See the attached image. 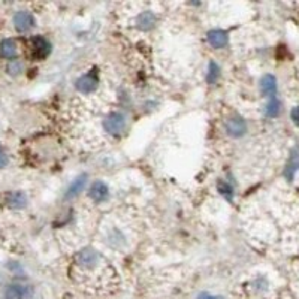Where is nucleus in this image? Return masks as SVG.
I'll return each mask as SVG.
<instances>
[{"instance_id":"412c9836","label":"nucleus","mask_w":299,"mask_h":299,"mask_svg":"<svg viewBox=\"0 0 299 299\" xmlns=\"http://www.w3.org/2000/svg\"><path fill=\"white\" fill-rule=\"evenodd\" d=\"M198 299H223L220 296H214V295H210V293H200Z\"/></svg>"},{"instance_id":"a211bd4d","label":"nucleus","mask_w":299,"mask_h":299,"mask_svg":"<svg viewBox=\"0 0 299 299\" xmlns=\"http://www.w3.org/2000/svg\"><path fill=\"white\" fill-rule=\"evenodd\" d=\"M299 168V159L292 160L289 165H287V169H286V177L289 179H292L295 177V172L298 171Z\"/></svg>"},{"instance_id":"f3484780","label":"nucleus","mask_w":299,"mask_h":299,"mask_svg":"<svg viewBox=\"0 0 299 299\" xmlns=\"http://www.w3.org/2000/svg\"><path fill=\"white\" fill-rule=\"evenodd\" d=\"M8 72L11 74V75H18L22 72V64H21V61L18 60H12L9 64H8Z\"/></svg>"},{"instance_id":"2eb2a0df","label":"nucleus","mask_w":299,"mask_h":299,"mask_svg":"<svg viewBox=\"0 0 299 299\" xmlns=\"http://www.w3.org/2000/svg\"><path fill=\"white\" fill-rule=\"evenodd\" d=\"M281 109V103L277 98H271L269 103L266 105V116L268 117H277Z\"/></svg>"},{"instance_id":"dca6fc26","label":"nucleus","mask_w":299,"mask_h":299,"mask_svg":"<svg viewBox=\"0 0 299 299\" xmlns=\"http://www.w3.org/2000/svg\"><path fill=\"white\" fill-rule=\"evenodd\" d=\"M219 77H220L219 64H217L216 61H211L210 66H208V77H206V80H208L210 84H213V82H216V81L219 80Z\"/></svg>"},{"instance_id":"9d476101","label":"nucleus","mask_w":299,"mask_h":299,"mask_svg":"<svg viewBox=\"0 0 299 299\" xmlns=\"http://www.w3.org/2000/svg\"><path fill=\"white\" fill-rule=\"evenodd\" d=\"M208 42L214 47V48H223L227 43V33L224 30H211L208 33Z\"/></svg>"},{"instance_id":"5701e85b","label":"nucleus","mask_w":299,"mask_h":299,"mask_svg":"<svg viewBox=\"0 0 299 299\" xmlns=\"http://www.w3.org/2000/svg\"><path fill=\"white\" fill-rule=\"evenodd\" d=\"M0 154H2V148H0Z\"/></svg>"},{"instance_id":"6e6552de","label":"nucleus","mask_w":299,"mask_h":299,"mask_svg":"<svg viewBox=\"0 0 299 299\" xmlns=\"http://www.w3.org/2000/svg\"><path fill=\"white\" fill-rule=\"evenodd\" d=\"M260 91H262L265 96L275 98V93H277V80H275V77H272V75H265V77L260 80Z\"/></svg>"},{"instance_id":"0eeeda50","label":"nucleus","mask_w":299,"mask_h":299,"mask_svg":"<svg viewBox=\"0 0 299 299\" xmlns=\"http://www.w3.org/2000/svg\"><path fill=\"white\" fill-rule=\"evenodd\" d=\"M96 87H98L96 75L87 74V75H82L81 78L77 80V88L80 90L81 93H91Z\"/></svg>"},{"instance_id":"aec40b11","label":"nucleus","mask_w":299,"mask_h":299,"mask_svg":"<svg viewBox=\"0 0 299 299\" xmlns=\"http://www.w3.org/2000/svg\"><path fill=\"white\" fill-rule=\"evenodd\" d=\"M290 117L293 120V123L299 126V106H295L293 109H292V112H290Z\"/></svg>"},{"instance_id":"ddd939ff","label":"nucleus","mask_w":299,"mask_h":299,"mask_svg":"<svg viewBox=\"0 0 299 299\" xmlns=\"http://www.w3.org/2000/svg\"><path fill=\"white\" fill-rule=\"evenodd\" d=\"M0 53L5 59H14L18 53V48H17V43L12 39H5L2 40L0 43Z\"/></svg>"},{"instance_id":"9b49d317","label":"nucleus","mask_w":299,"mask_h":299,"mask_svg":"<svg viewBox=\"0 0 299 299\" xmlns=\"http://www.w3.org/2000/svg\"><path fill=\"white\" fill-rule=\"evenodd\" d=\"M85 182H87V175H85V174H82V175H80L77 179H74V182L69 186V189H67V192H66V198H67V199L75 198L81 190L85 187Z\"/></svg>"},{"instance_id":"4be33fe9","label":"nucleus","mask_w":299,"mask_h":299,"mask_svg":"<svg viewBox=\"0 0 299 299\" xmlns=\"http://www.w3.org/2000/svg\"><path fill=\"white\" fill-rule=\"evenodd\" d=\"M6 163H8V157L2 153V154H0V168H3Z\"/></svg>"},{"instance_id":"7ed1b4c3","label":"nucleus","mask_w":299,"mask_h":299,"mask_svg":"<svg viewBox=\"0 0 299 299\" xmlns=\"http://www.w3.org/2000/svg\"><path fill=\"white\" fill-rule=\"evenodd\" d=\"M50 53H51V45H50L48 40L42 38V36L33 38V40H32V54H33L35 59H45Z\"/></svg>"},{"instance_id":"f257e3e1","label":"nucleus","mask_w":299,"mask_h":299,"mask_svg":"<svg viewBox=\"0 0 299 299\" xmlns=\"http://www.w3.org/2000/svg\"><path fill=\"white\" fill-rule=\"evenodd\" d=\"M103 127L111 135H119L126 127V117L121 112H112L103 121Z\"/></svg>"},{"instance_id":"423d86ee","label":"nucleus","mask_w":299,"mask_h":299,"mask_svg":"<svg viewBox=\"0 0 299 299\" xmlns=\"http://www.w3.org/2000/svg\"><path fill=\"white\" fill-rule=\"evenodd\" d=\"M108 186L103 182V181H95L90 187V192H88V196L95 202H102L108 198Z\"/></svg>"},{"instance_id":"1a4fd4ad","label":"nucleus","mask_w":299,"mask_h":299,"mask_svg":"<svg viewBox=\"0 0 299 299\" xmlns=\"http://www.w3.org/2000/svg\"><path fill=\"white\" fill-rule=\"evenodd\" d=\"M30 295L29 287L21 286V284H12L6 289L5 298L6 299H27Z\"/></svg>"},{"instance_id":"20e7f679","label":"nucleus","mask_w":299,"mask_h":299,"mask_svg":"<svg viewBox=\"0 0 299 299\" xmlns=\"http://www.w3.org/2000/svg\"><path fill=\"white\" fill-rule=\"evenodd\" d=\"M226 132L234 138H239L247 132V124L241 117H232L226 121Z\"/></svg>"},{"instance_id":"4468645a","label":"nucleus","mask_w":299,"mask_h":299,"mask_svg":"<svg viewBox=\"0 0 299 299\" xmlns=\"http://www.w3.org/2000/svg\"><path fill=\"white\" fill-rule=\"evenodd\" d=\"M27 203V198L22 192H14L9 195L8 198V205L11 208H15V210H20V208H24Z\"/></svg>"},{"instance_id":"6ab92c4d","label":"nucleus","mask_w":299,"mask_h":299,"mask_svg":"<svg viewBox=\"0 0 299 299\" xmlns=\"http://www.w3.org/2000/svg\"><path fill=\"white\" fill-rule=\"evenodd\" d=\"M219 190L220 193L226 198V199H232V187L229 186V184H226V182H219Z\"/></svg>"},{"instance_id":"f03ea898","label":"nucleus","mask_w":299,"mask_h":299,"mask_svg":"<svg viewBox=\"0 0 299 299\" xmlns=\"http://www.w3.org/2000/svg\"><path fill=\"white\" fill-rule=\"evenodd\" d=\"M99 255L95 250H91V248L82 250V251H80V255L77 256V263L84 269H95L99 265Z\"/></svg>"},{"instance_id":"f8f14e48","label":"nucleus","mask_w":299,"mask_h":299,"mask_svg":"<svg viewBox=\"0 0 299 299\" xmlns=\"http://www.w3.org/2000/svg\"><path fill=\"white\" fill-rule=\"evenodd\" d=\"M136 24L141 30H150L156 24V15L150 11H145V12L140 14V17L136 18Z\"/></svg>"},{"instance_id":"39448f33","label":"nucleus","mask_w":299,"mask_h":299,"mask_svg":"<svg viewBox=\"0 0 299 299\" xmlns=\"http://www.w3.org/2000/svg\"><path fill=\"white\" fill-rule=\"evenodd\" d=\"M33 22H35V20H33L32 14L27 12V11H20L14 17V26H15V29L18 32H27V30H30L32 26H33Z\"/></svg>"}]
</instances>
